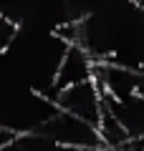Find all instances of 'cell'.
Returning <instances> with one entry per match:
<instances>
[{
  "instance_id": "2",
  "label": "cell",
  "mask_w": 144,
  "mask_h": 151,
  "mask_svg": "<svg viewBox=\"0 0 144 151\" xmlns=\"http://www.w3.org/2000/svg\"><path fill=\"white\" fill-rule=\"evenodd\" d=\"M56 106L61 111H68L73 116H79V119L99 126V119H101V111H104V98H101V91H99L96 81L89 78L84 83L61 88L58 98H56Z\"/></svg>"
},
{
  "instance_id": "1",
  "label": "cell",
  "mask_w": 144,
  "mask_h": 151,
  "mask_svg": "<svg viewBox=\"0 0 144 151\" xmlns=\"http://www.w3.org/2000/svg\"><path fill=\"white\" fill-rule=\"evenodd\" d=\"M36 131H41L51 141L68 146V149H101L104 146L101 134H99V129L94 124L79 119V116H73L68 111H61V108Z\"/></svg>"
},
{
  "instance_id": "3",
  "label": "cell",
  "mask_w": 144,
  "mask_h": 151,
  "mask_svg": "<svg viewBox=\"0 0 144 151\" xmlns=\"http://www.w3.org/2000/svg\"><path fill=\"white\" fill-rule=\"evenodd\" d=\"M94 65L96 58L84 48L81 43H68L63 58L58 63V70H56V83L53 86L58 88H68L76 86V83H84L89 78H94Z\"/></svg>"
},
{
  "instance_id": "4",
  "label": "cell",
  "mask_w": 144,
  "mask_h": 151,
  "mask_svg": "<svg viewBox=\"0 0 144 151\" xmlns=\"http://www.w3.org/2000/svg\"><path fill=\"white\" fill-rule=\"evenodd\" d=\"M104 103L116 113V119L124 124L132 139H142L144 136V96H132L127 101H116L111 96H101Z\"/></svg>"
}]
</instances>
